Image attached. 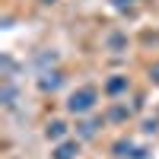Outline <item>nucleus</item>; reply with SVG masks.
<instances>
[{
  "label": "nucleus",
  "mask_w": 159,
  "mask_h": 159,
  "mask_svg": "<svg viewBox=\"0 0 159 159\" xmlns=\"http://www.w3.org/2000/svg\"><path fill=\"white\" fill-rule=\"evenodd\" d=\"M89 105H92V92H89V89L70 99V108H73V111H83V108H89Z\"/></svg>",
  "instance_id": "nucleus-1"
}]
</instances>
